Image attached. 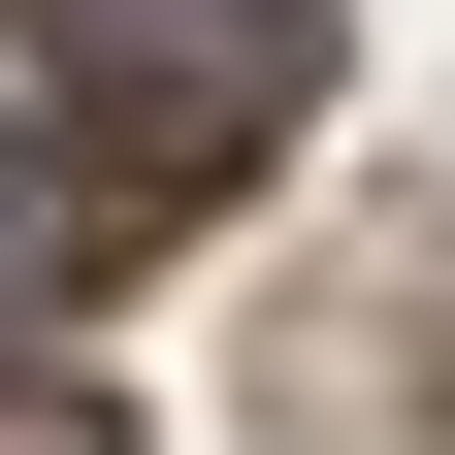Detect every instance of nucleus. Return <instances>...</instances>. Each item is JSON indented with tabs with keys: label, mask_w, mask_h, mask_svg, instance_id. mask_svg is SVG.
Instances as JSON below:
<instances>
[{
	"label": "nucleus",
	"mask_w": 455,
	"mask_h": 455,
	"mask_svg": "<svg viewBox=\"0 0 455 455\" xmlns=\"http://www.w3.org/2000/svg\"><path fill=\"white\" fill-rule=\"evenodd\" d=\"M33 66L131 131V196H260V163L325 131V0H66Z\"/></svg>",
	"instance_id": "nucleus-1"
},
{
	"label": "nucleus",
	"mask_w": 455,
	"mask_h": 455,
	"mask_svg": "<svg viewBox=\"0 0 455 455\" xmlns=\"http://www.w3.org/2000/svg\"><path fill=\"white\" fill-rule=\"evenodd\" d=\"M131 228H163V196H131V131H98V98H0V325H66Z\"/></svg>",
	"instance_id": "nucleus-2"
},
{
	"label": "nucleus",
	"mask_w": 455,
	"mask_h": 455,
	"mask_svg": "<svg viewBox=\"0 0 455 455\" xmlns=\"http://www.w3.org/2000/svg\"><path fill=\"white\" fill-rule=\"evenodd\" d=\"M0 455H98V423H0Z\"/></svg>",
	"instance_id": "nucleus-3"
}]
</instances>
